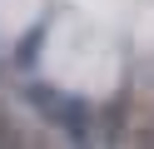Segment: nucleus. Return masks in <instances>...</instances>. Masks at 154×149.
I'll use <instances>...</instances> for the list:
<instances>
[{
	"label": "nucleus",
	"instance_id": "nucleus-1",
	"mask_svg": "<svg viewBox=\"0 0 154 149\" xmlns=\"http://www.w3.org/2000/svg\"><path fill=\"white\" fill-rule=\"evenodd\" d=\"M30 99L40 104V114L50 119V124L70 129V134H85V104H80V99L60 95V89H45V85H35V89H30Z\"/></svg>",
	"mask_w": 154,
	"mask_h": 149
},
{
	"label": "nucleus",
	"instance_id": "nucleus-2",
	"mask_svg": "<svg viewBox=\"0 0 154 149\" xmlns=\"http://www.w3.org/2000/svg\"><path fill=\"white\" fill-rule=\"evenodd\" d=\"M0 139H10V134H5V129H0Z\"/></svg>",
	"mask_w": 154,
	"mask_h": 149
}]
</instances>
